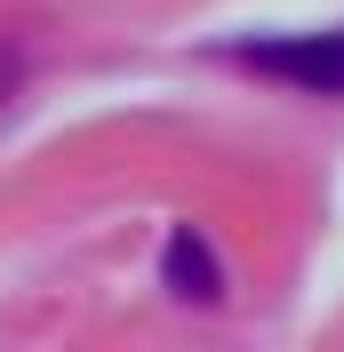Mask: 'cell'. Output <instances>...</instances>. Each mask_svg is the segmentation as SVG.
<instances>
[{"label": "cell", "mask_w": 344, "mask_h": 352, "mask_svg": "<svg viewBox=\"0 0 344 352\" xmlns=\"http://www.w3.org/2000/svg\"><path fill=\"white\" fill-rule=\"evenodd\" d=\"M248 65L272 80H297L312 96H344V32H312V41H257Z\"/></svg>", "instance_id": "1"}, {"label": "cell", "mask_w": 344, "mask_h": 352, "mask_svg": "<svg viewBox=\"0 0 344 352\" xmlns=\"http://www.w3.org/2000/svg\"><path fill=\"white\" fill-rule=\"evenodd\" d=\"M160 280L184 296V305H216L224 296V272H216V256H208V241H200L193 224H176L169 232V256H160Z\"/></svg>", "instance_id": "2"}, {"label": "cell", "mask_w": 344, "mask_h": 352, "mask_svg": "<svg viewBox=\"0 0 344 352\" xmlns=\"http://www.w3.org/2000/svg\"><path fill=\"white\" fill-rule=\"evenodd\" d=\"M17 80H24V65H17V48H0V104L17 96Z\"/></svg>", "instance_id": "3"}]
</instances>
